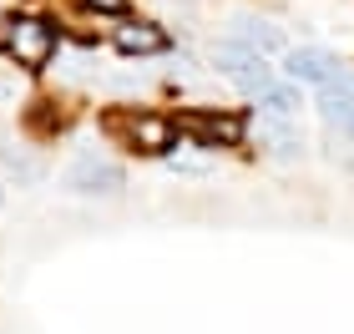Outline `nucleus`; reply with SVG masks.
<instances>
[{
	"label": "nucleus",
	"instance_id": "1",
	"mask_svg": "<svg viewBox=\"0 0 354 334\" xmlns=\"http://www.w3.org/2000/svg\"><path fill=\"white\" fill-rule=\"evenodd\" d=\"M61 41H66V26L46 10H10L0 15V56L10 66H21L30 76H41L46 66L56 61Z\"/></svg>",
	"mask_w": 354,
	"mask_h": 334
},
{
	"label": "nucleus",
	"instance_id": "2",
	"mask_svg": "<svg viewBox=\"0 0 354 334\" xmlns=\"http://www.w3.org/2000/svg\"><path fill=\"white\" fill-rule=\"evenodd\" d=\"M102 132L111 147L132 152V157H172L183 132H177L172 111H152V106H111L102 111Z\"/></svg>",
	"mask_w": 354,
	"mask_h": 334
},
{
	"label": "nucleus",
	"instance_id": "3",
	"mask_svg": "<svg viewBox=\"0 0 354 334\" xmlns=\"http://www.w3.org/2000/svg\"><path fill=\"white\" fill-rule=\"evenodd\" d=\"M172 122L203 152H233L248 142V111L243 106H183V111H172Z\"/></svg>",
	"mask_w": 354,
	"mask_h": 334
},
{
	"label": "nucleus",
	"instance_id": "4",
	"mask_svg": "<svg viewBox=\"0 0 354 334\" xmlns=\"http://www.w3.org/2000/svg\"><path fill=\"white\" fill-rule=\"evenodd\" d=\"M213 71L223 76V82H233V86L243 91V97H253V102H259L263 91L279 82V71H273L259 51H248V46H238V41H218V46H213Z\"/></svg>",
	"mask_w": 354,
	"mask_h": 334
},
{
	"label": "nucleus",
	"instance_id": "5",
	"mask_svg": "<svg viewBox=\"0 0 354 334\" xmlns=\"http://www.w3.org/2000/svg\"><path fill=\"white\" fill-rule=\"evenodd\" d=\"M283 71H288L294 86H319V91L354 86V71L334 51H319V46H294V51L283 56Z\"/></svg>",
	"mask_w": 354,
	"mask_h": 334
},
{
	"label": "nucleus",
	"instance_id": "6",
	"mask_svg": "<svg viewBox=\"0 0 354 334\" xmlns=\"http://www.w3.org/2000/svg\"><path fill=\"white\" fill-rule=\"evenodd\" d=\"M111 51L117 56H167L172 51V36H167V26H157V21H147V15H127V21H117L111 26Z\"/></svg>",
	"mask_w": 354,
	"mask_h": 334
},
{
	"label": "nucleus",
	"instance_id": "7",
	"mask_svg": "<svg viewBox=\"0 0 354 334\" xmlns=\"http://www.w3.org/2000/svg\"><path fill=\"white\" fill-rule=\"evenodd\" d=\"M122 167L117 163H106V157H76L71 172H66V187L71 193H82V198H117L122 193Z\"/></svg>",
	"mask_w": 354,
	"mask_h": 334
},
{
	"label": "nucleus",
	"instance_id": "8",
	"mask_svg": "<svg viewBox=\"0 0 354 334\" xmlns=\"http://www.w3.org/2000/svg\"><path fill=\"white\" fill-rule=\"evenodd\" d=\"M228 41L248 46V51H259L263 61H273V56H288V41H283V30L273 26L268 15H253V10L233 15V30H228Z\"/></svg>",
	"mask_w": 354,
	"mask_h": 334
},
{
	"label": "nucleus",
	"instance_id": "9",
	"mask_svg": "<svg viewBox=\"0 0 354 334\" xmlns=\"http://www.w3.org/2000/svg\"><path fill=\"white\" fill-rule=\"evenodd\" d=\"M66 122H71V111L51 102V97H36L26 106V127H30V137H41V142H51L56 132H66Z\"/></svg>",
	"mask_w": 354,
	"mask_h": 334
},
{
	"label": "nucleus",
	"instance_id": "10",
	"mask_svg": "<svg viewBox=\"0 0 354 334\" xmlns=\"http://www.w3.org/2000/svg\"><path fill=\"white\" fill-rule=\"evenodd\" d=\"M299 86L288 82V76H279V82H273L263 97H259V117H279V122H294L299 117Z\"/></svg>",
	"mask_w": 354,
	"mask_h": 334
},
{
	"label": "nucleus",
	"instance_id": "11",
	"mask_svg": "<svg viewBox=\"0 0 354 334\" xmlns=\"http://www.w3.org/2000/svg\"><path fill=\"white\" fill-rule=\"evenodd\" d=\"M319 106H324L329 127H339L344 137H354V86H334V91H319Z\"/></svg>",
	"mask_w": 354,
	"mask_h": 334
},
{
	"label": "nucleus",
	"instance_id": "12",
	"mask_svg": "<svg viewBox=\"0 0 354 334\" xmlns=\"http://www.w3.org/2000/svg\"><path fill=\"white\" fill-rule=\"evenodd\" d=\"M259 127H263V137H268V147L279 152V157H299V132H294V122H279V117H259Z\"/></svg>",
	"mask_w": 354,
	"mask_h": 334
},
{
	"label": "nucleus",
	"instance_id": "13",
	"mask_svg": "<svg viewBox=\"0 0 354 334\" xmlns=\"http://www.w3.org/2000/svg\"><path fill=\"white\" fill-rule=\"evenodd\" d=\"M82 10H91V15H111V21H127L132 15V0H76Z\"/></svg>",
	"mask_w": 354,
	"mask_h": 334
},
{
	"label": "nucleus",
	"instance_id": "14",
	"mask_svg": "<svg viewBox=\"0 0 354 334\" xmlns=\"http://www.w3.org/2000/svg\"><path fill=\"white\" fill-rule=\"evenodd\" d=\"M6 167L15 172V183H36L41 178V163H30L26 152H6Z\"/></svg>",
	"mask_w": 354,
	"mask_h": 334
},
{
	"label": "nucleus",
	"instance_id": "15",
	"mask_svg": "<svg viewBox=\"0 0 354 334\" xmlns=\"http://www.w3.org/2000/svg\"><path fill=\"white\" fill-rule=\"evenodd\" d=\"M0 208H6V187H0Z\"/></svg>",
	"mask_w": 354,
	"mask_h": 334
}]
</instances>
